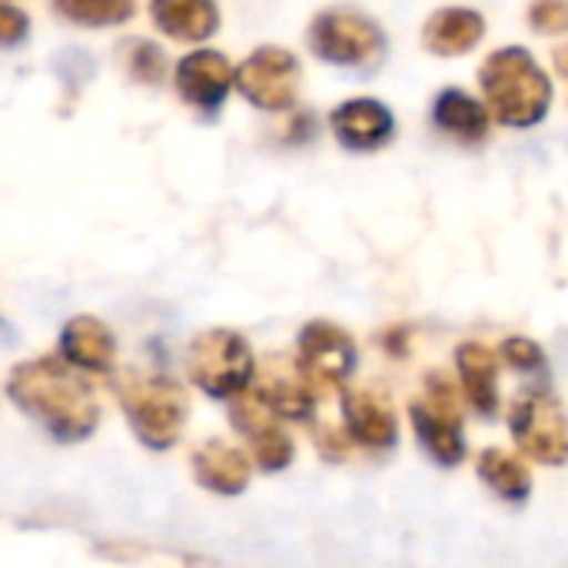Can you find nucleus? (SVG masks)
<instances>
[{"label":"nucleus","mask_w":568,"mask_h":568,"mask_svg":"<svg viewBox=\"0 0 568 568\" xmlns=\"http://www.w3.org/2000/svg\"><path fill=\"white\" fill-rule=\"evenodd\" d=\"M7 399L57 443H83L100 426V399L87 373L60 356L17 363L7 376Z\"/></svg>","instance_id":"f257e3e1"},{"label":"nucleus","mask_w":568,"mask_h":568,"mask_svg":"<svg viewBox=\"0 0 568 568\" xmlns=\"http://www.w3.org/2000/svg\"><path fill=\"white\" fill-rule=\"evenodd\" d=\"M113 396L140 446L166 453L180 443L190 419V399L180 383L150 369L113 373Z\"/></svg>","instance_id":"f03ea898"},{"label":"nucleus","mask_w":568,"mask_h":568,"mask_svg":"<svg viewBox=\"0 0 568 568\" xmlns=\"http://www.w3.org/2000/svg\"><path fill=\"white\" fill-rule=\"evenodd\" d=\"M479 83L486 93L489 116H496L506 126L526 130L542 123L549 113L552 83L526 47L496 50L479 70Z\"/></svg>","instance_id":"7ed1b4c3"},{"label":"nucleus","mask_w":568,"mask_h":568,"mask_svg":"<svg viewBox=\"0 0 568 568\" xmlns=\"http://www.w3.org/2000/svg\"><path fill=\"white\" fill-rule=\"evenodd\" d=\"M186 376L210 399L230 403L253 386L256 356L236 329H203L186 349Z\"/></svg>","instance_id":"20e7f679"},{"label":"nucleus","mask_w":568,"mask_h":568,"mask_svg":"<svg viewBox=\"0 0 568 568\" xmlns=\"http://www.w3.org/2000/svg\"><path fill=\"white\" fill-rule=\"evenodd\" d=\"M310 50L333 63V67H373L386 53V33L379 23L359 10L349 7H333L313 17L310 23Z\"/></svg>","instance_id":"39448f33"},{"label":"nucleus","mask_w":568,"mask_h":568,"mask_svg":"<svg viewBox=\"0 0 568 568\" xmlns=\"http://www.w3.org/2000/svg\"><path fill=\"white\" fill-rule=\"evenodd\" d=\"M233 87L256 110L266 113L293 110L300 97V60L286 47H256L233 70Z\"/></svg>","instance_id":"423d86ee"},{"label":"nucleus","mask_w":568,"mask_h":568,"mask_svg":"<svg viewBox=\"0 0 568 568\" xmlns=\"http://www.w3.org/2000/svg\"><path fill=\"white\" fill-rule=\"evenodd\" d=\"M293 363L303 373V379L313 386V393L339 389V386H346V379L356 369V343L336 323L313 320L303 326V333L296 339V359Z\"/></svg>","instance_id":"0eeeda50"},{"label":"nucleus","mask_w":568,"mask_h":568,"mask_svg":"<svg viewBox=\"0 0 568 568\" xmlns=\"http://www.w3.org/2000/svg\"><path fill=\"white\" fill-rule=\"evenodd\" d=\"M230 423L243 436L253 466H260L263 473H280L293 463L296 446H293L283 419L253 389L230 399Z\"/></svg>","instance_id":"6e6552de"},{"label":"nucleus","mask_w":568,"mask_h":568,"mask_svg":"<svg viewBox=\"0 0 568 568\" xmlns=\"http://www.w3.org/2000/svg\"><path fill=\"white\" fill-rule=\"evenodd\" d=\"M413 426L419 443L429 449V456L443 466H456L466 456V439H463V419H459V403L446 379H433L426 396L413 403Z\"/></svg>","instance_id":"1a4fd4ad"},{"label":"nucleus","mask_w":568,"mask_h":568,"mask_svg":"<svg viewBox=\"0 0 568 568\" xmlns=\"http://www.w3.org/2000/svg\"><path fill=\"white\" fill-rule=\"evenodd\" d=\"M513 436L523 453L546 466L568 463V416L552 396H526L513 409Z\"/></svg>","instance_id":"9d476101"},{"label":"nucleus","mask_w":568,"mask_h":568,"mask_svg":"<svg viewBox=\"0 0 568 568\" xmlns=\"http://www.w3.org/2000/svg\"><path fill=\"white\" fill-rule=\"evenodd\" d=\"M173 87L190 110H196L200 116L210 120L223 110V103L233 90V67L220 50L200 47L176 60Z\"/></svg>","instance_id":"9b49d317"},{"label":"nucleus","mask_w":568,"mask_h":568,"mask_svg":"<svg viewBox=\"0 0 568 568\" xmlns=\"http://www.w3.org/2000/svg\"><path fill=\"white\" fill-rule=\"evenodd\" d=\"M329 126H333V136L339 140L343 150H349V153H373V150H383L393 140L396 116H393V110L383 100L353 97V100H343L329 113Z\"/></svg>","instance_id":"f8f14e48"},{"label":"nucleus","mask_w":568,"mask_h":568,"mask_svg":"<svg viewBox=\"0 0 568 568\" xmlns=\"http://www.w3.org/2000/svg\"><path fill=\"white\" fill-rule=\"evenodd\" d=\"M57 356L80 373H113L116 336L97 316H70L57 339Z\"/></svg>","instance_id":"ddd939ff"},{"label":"nucleus","mask_w":568,"mask_h":568,"mask_svg":"<svg viewBox=\"0 0 568 568\" xmlns=\"http://www.w3.org/2000/svg\"><path fill=\"white\" fill-rule=\"evenodd\" d=\"M190 469L200 489L213 496H240L253 479V459L246 449L226 439H206L193 449Z\"/></svg>","instance_id":"4468645a"},{"label":"nucleus","mask_w":568,"mask_h":568,"mask_svg":"<svg viewBox=\"0 0 568 568\" xmlns=\"http://www.w3.org/2000/svg\"><path fill=\"white\" fill-rule=\"evenodd\" d=\"M283 423H303L313 416L316 406V393L313 386L303 379V373L296 369V363L286 359H270L263 369L256 366L253 386H250Z\"/></svg>","instance_id":"2eb2a0df"},{"label":"nucleus","mask_w":568,"mask_h":568,"mask_svg":"<svg viewBox=\"0 0 568 568\" xmlns=\"http://www.w3.org/2000/svg\"><path fill=\"white\" fill-rule=\"evenodd\" d=\"M343 423L346 433L369 449H386L396 443V413L376 389H346L343 393Z\"/></svg>","instance_id":"dca6fc26"},{"label":"nucleus","mask_w":568,"mask_h":568,"mask_svg":"<svg viewBox=\"0 0 568 568\" xmlns=\"http://www.w3.org/2000/svg\"><path fill=\"white\" fill-rule=\"evenodd\" d=\"M153 27L176 43H203L220 30L216 0H150Z\"/></svg>","instance_id":"f3484780"},{"label":"nucleus","mask_w":568,"mask_h":568,"mask_svg":"<svg viewBox=\"0 0 568 568\" xmlns=\"http://www.w3.org/2000/svg\"><path fill=\"white\" fill-rule=\"evenodd\" d=\"M483 33H486L483 13H476L473 7H443L426 20L423 43L439 57H459L469 53L483 40Z\"/></svg>","instance_id":"a211bd4d"},{"label":"nucleus","mask_w":568,"mask_h":568,"mask_svg":"<svg viewBox=\"0 0 568 568\" xmlns=\"http://www.w3.org/2000/svg\"><path fill=\"white\" fill-rule=\"evenodd\" d=\"M433 123L459 143H479L489 133V110L466 90H443L433 106Z\"/></svg>","instance_id":"6ab92c4d"},{"label":"nucleus","mask_w":568,"mask_h":568,"mask_svg":"<svg viewBox=\"0 0 568 568\" xmlns=\"http://www.w3.org/2000/svg\"><path fill=\"white\" fill-rule=\"evenodd\" d=\"M456 363H459L463 393L473 403V409H479L483 416L496 413V406H499V393H496V379H499L496 353L486 349L483 343H466V346H459Z\"/></svg>","instance_id":"aec40b11"},{"label":"nucleus","mask_w":568,"mask_h":568,"mask_svg":"<svg viewBox=\"0 0 568 568\" xmlns=\"http://www.w3.org/2000/svg\"><path fill=\"white\" fill-rule=\"evenodd\" d=\"M479 476H483V483H486L496 496H503V499H509V503L526 499L529 489H532L529 469H526L516 456H509V453H503V449L483 453V459H479Z\"/></svg>","instance_id":"412c9836"},{"label":"nucleus","mask_w":568,"mask_h":568,"mask_svg":"<svg viewBox=\"0 0 568 568\" xmlns=\"http://www.w3.org/2000/svg\"><path fill=\"white\" fill-rule=\"evenodd\" d=\"M53 10L77 27H120L136 13V0H53Z\"/></svg>","instance_id":"4be33fe9"},{"label":"nucleus","mask_w":568,"mask_h":568,"mask_svg":"<svg viewBox=\"0 0 568 568\" xmlns=\"http://www.w3.org/2000/svg\"><path fill=\"white\" fill-rule=\"evenodd\" d=\"M120 60H123V70L130 73V80H136L143 87H156L166 77V53L153 40L133 37V40L120 43Z\"/></svg>","instance_id":"5701e85b"},{"label":"nucleus","mask_w":568,"mask_h":568,"mask_svg":"<svg viewBox=\"0 0 568 568\" xmlns=\"http://www.w3.org/2000/svg\"><path fill=\"white\" fill-rule=\"evenodd\" d=\"M529 23L536 33L559 37L568 30V0H536L529 7Z\"/></svg>","instance_id":"b1692460"},{"label":"nucleus","mask_w":568,"mask_h":568,"mask_svg":"<svg viewBox=\"0 0 568 568\" xmlns=\"http://www.w3.org/2000/svg\"><path fill=\"white\" fill-rule=\"evenodd\" d=\"M27 37H30V17L13 3H0V47H20Z\"/></svg>","instance_id":"393cba45"},{"label":"nucleus","mask_w":568,"mask_h":568,"mask_svg":"<svg viewBox=\"0 0 568 568\" xmlns=\"http://www.w3.org/2000/svg\"><path fill=\"white\" fill-rule=\"evenodd\" d=\"M499 356L516 369H539L542 366V349L532 339H506Z\"/></svg>","instance_id":"a878e982"},{"label":"nucleus","mask_w":568,"mask_h":568,"mask_svg":"<svg viewBox=\"0 0 568 568\" xmlns=\"http://www.w3.org/2000/svg\"><path fill=\"white\" fill-rule=\"evenodd\" d=\"M556 63H559V70L568 77V47H559V50H556Z\"/></svg>","instance_id":"bb28decb"},{"label":"nucleus","mask_w":568,"mask_h":568,"mask_svg":"<svg viewBox=\"0 0 568 568\" xmlns=\"http://www.w3.org/2000/svg\"><path fill=\"white\" fill-rule=\"evenodd\" d=\"M0 3H10V0H0Z\"/></svg>","instance_id":"cd10ccee"}]
</instances>
